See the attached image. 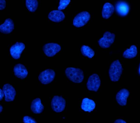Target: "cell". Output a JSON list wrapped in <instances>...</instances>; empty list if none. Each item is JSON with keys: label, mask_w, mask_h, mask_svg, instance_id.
Wrapping results in <instances>:
<instances>
[{"label": "cell", "mask_w": 140, "mask_h": 123, "mask_svg": "<svg viewBox=\"0 0 140 123\" xmlns=\"http://www.w3.org/2000/svg\"><path fill=\"white\" fill-rule=\"evenodd\" d=\"M66 76L73 82L77 83L81 82L84 76L82 70L80 68L72 67L66 68L65 71Z\"/></svg>", "instance_id": "6da1fadb"}, {"label": "cell", "mask_w": 140, "mask_h": 123, "mask_svg": "<svg viewBox=\"0 0 140 123\" xmlns=\"http://www.w3.org/2000/svg\"><path fill=\"white\" fill-rule=\"evenodd\" d=\"M123 68L122 65L118 60L113 61L111 64L109 71L111 80L113 82L118 81L122 74Z\"/></svg>", "instance_id": "7a4b0ae2"}, {"label": "cell", "mask_w": 140, "mask_h": 123, "mask_svg": "<svg viewBox=\"0 0 140 123\" xmlns=\"http://www.w3.org/2000/svg\"><path fill=\"white\" fill-rule=\"evenodd\" d=\"M91 17L90 14L86 11L81 12L77 15L73 21V24L77 27H80L85 25Z\"/></svg>", "instance_id": "3957f363"}, {"label": "cell", "mask_w": 140, "mask_h": 123, "mask_svg": "<svg viewBox=\"0 0 140 123\" xmlns=\"http://www.w3.org/2000/svg\"><path fill=\"white\" fill-rule=\"evenodd\" d=\"M115 36L113 33L109 31L105 32L103 37L98 41L99 46L102 48H106L109 47L114 43Z\"/></svg>", "instance_id": "277c9868"}, {"label": "cell", "mask_w": 140, "mask_h": 123, "mask_svg": "<svg viewBox=\"0 0 140 123\" xmlns=\"http://www.w3.org/2000/svg\"><path fill=\"white\" fill-rule=\"evenodd\" d=\"M66 104L65 100L61 97L55 96L52 99L51 102L52 108L56 112H61L63 111Z\"/></svg>", "instance_id": "5b68a950"}, {"label": "cell", "mask_w": 140, "mask_h": 123, "mask_svg": "<svg viewBox=\"0 0 140 123\" xmlns=\"http://www.w3.org/2000/svg\"><path fill=\"white\" fill-rule=\"evenodd\" d=\"M55 76V73L53 70L48 69L41 73L38 78L42 83L46 85L52 82L54 80Z\"/></svg>", "instance_id": "8992f818"}, {"label": "cell", "mask_w": 140, "mask_h": 123, "mask_svg": "<svg viewBox=\"0 0 140 123\" xmlns=\"http://www.w3.org/2000/svg\"><path fill=\"white\" fill-rule=\"evenodd\" d=\"M43 50L45 55L48 57H51L55 55L61 50V47L58 44L49 43L44 45Z\"/></svg>", "instance_id": "52a82bcc"}, {"label": "cell", "mask_w": 140, "mask_h": 123, "mask_svg": "<svg viewBox=\"0 0 140 123\" xmlns=\"http://www.w3.org/2000/svg\"><path fill=\"white\" fill-rule=\"evenodd\" d=\"M101 84V80L99 76L97 74L92 75L88 78L87 83L88 89L95 92L98 90Z\"/></svg>", "instance_id": "ba28073f"}, {"label": "cell", "mask_w": 140, "mask_h": 123, "mask_svg": "<svg viewBox=\"0 0 140 123\" xmlns=\"http://www.w3.org/2000/svg\"><path fill=\"white\" fill-rule=\"evenodd\" d=\"M2 89L5 101L6 102L13 101L16 95V91L14 87L10 84L7 83L3 86Z\"/></svg>", "instance_id": "9c48e42d"}, {"label": "cell", "mask_w": 140, "mask_h": 123, "mask_svg": "<svg viewBox=\"0 0 140 123\" xmlns=\"http://www.w3.org/2000/svg\"><path fill=\"white\" fill-rule=\"evenodd\" d=\"M25 48V45L23 43L21 42L16 43L12 45L10 48V52L11 56L15 59H19Z\"/></svg>", "instance_id": "30bf717a"}, {"label": "cell", "mask_w": 140, "mask_h": 123, "mask_svg": "<svg viewBox=\"0 0 140 123\" xmlns=\"http://www.w3.org/2000/svg\"><path fill=\"white\" fill-rule=\"evenodd\" d=\"M116 11L122 16H125L127 15L130 10V7L126 2L121 1L118 2L115 6Z\"/></svg>", "instance_id": "8fae6325"}, {"label": "cell", "mask_w": 140, "mask_h": 123, "mask_svg": "<svg viewBox=\"0 0 140 123\" xmlns=\"http://www.w3.org/2000/svg\"><path fill=\"white\" fill-rule=\"evenodd\" d=\"M129 94V91L127 89H122L118 92L116 95V99L119 104L122 106L126 105L127 98Z\"/></svg>", "instance_id": "7c38bea8"}, {"label": "cell", "mask_w": 140, "mask_h": 123, "mask_svg": "<svg viewBox=\"0 0 140 123\" xmlns=\"http://www.w3.org/2000/svg\"><path fill=\"white\" fill-rule=\"evenodd\" d=\"M15 75L18 78L23 79L27 76L28 73L27 69L22 64L19 63L16 65L13 68Z\"/></svg>", "instance_id": "4fadbf2b"}, {"label": "cell", "mask_w": 140, "mask_h": 123, "mask_svg": "<svg viewBox=\"0 0 140 123\" xmlns=\"http://www.w3.org/2000/svg\"><path fill=\"white\" fill-rule=\"evenodd\" d=\"M14 29V23L10 18L6 19L4 23L0 25V31L4 34H9Z\"/></svg>", "instance_id": "5bb4252c"}, {"label": "cell", "mask_w": 140, "mask_h": 123, "mask_svg": "<svg viewBox=\"0 0 140 123\" xmlns=\"http://www.w3.org/2000/svg\"><path fill=\"white\" fill-rule=\"evenodd\" d=\"M48 18L51 21L58 22L64 20L65 18V16L62 11L56 10L51 11L48 15Z\"/></svg>", "instance_id": "9a60e30c"}, {"label": "cell", "mask_w": 140, "mask_h": 123, "mask_svg": "<svg viewBox=\"0 0 140 123\" xmlns=\"http://www.w3.org/2000/svg\"><path fill=\"white\" fill-rule=\"evenodd\" d=\"M30 108L33 113L38 114L42 112L44 107L41 103L40 99L37 98L34 99L31 102Z\"/></svg>", "instance_id": "2e32d148"}, {"label": "cell", "mask_w": 140, "mask_h": 123, "mask_svg": "<svg viewBox=\"0 0 140 123\" xmlns=\"http://www.w3.org/2000/svg\"><path fill=\"white\" fill-rule=\"evenodd\" d=\"M114 10V7L112 4L108 2L105 3L102 11V17L105 19L109 18L113 14Z\"/></svg>", "instance_id": "e0dca14e"}, {"label": "cell", "mask_w": 140, "mask_h": 123, "mask_svg": "<svg viewBox=\"0 0 140 123\" xmlns=\"http://www.w3.org/2000/svg\"><path fill=\"white\" fill-rule=\"evenodd\" d=\"M95 106V104L93 101L85 98L82 101L81 108L85 111L90 112L93 110Z\"/></svg>", "instance_id": "ac0fdd59"}, {"label": "cell", "mask_w": 140, "mask_h": 123, "mask_svg": "<svg viewBox=\"0 0 140 123\" xmlns=\"http://www.w3.org/2000/svg\"><path fill=\"white\" fill-rule=\"evenodd\" d=\"M137 53L136 46L135 45H132L129 48L127 49L123 52V56L125 58L131 59L136 56Z\"/></svg>", "instance_id": "d6986e66"}, {"label": "cell", "mask_w": 140, "mask_h": 123, "mask_svg": "<svg viewBox=\"0 0 140 123\" xmlns=\"http://www.w3.org/2000/svg\"><path fill=\"white\" fill-rule=\"evenodd\" d=\"M81 51L83 56L89 58H92L95 54L93 50L87 45H84L82 46L81 48Z\"/></svg>", "instance_id": "ffe728a7"}, {"label": "cell", "mask_w": 140, "mask_h": 123, "mask_svg": "<svg viewBox=\"0 0 140 123\" xmlns=\"http://www.w3.org/2000/svg\"><path fill=\"white\" fill-rule=\"evenodd\" d=\"M26 5L27 8L30 12H35L38 6V2L37 0H26Z\"/></svg>", "instance_id": "44dd1931"}, {"label": "cell", "mask_w": 140, "mask_h": 123, "mask_svg": "<svg viewBox=\"0 0 140 123\" xmlns=\"http://www.w3.org/2000/svg\"><path fill=\"white\" fill-rule=\"evenodd\" d=\"M70 0H60L58 9L59 10L64 9L70 3Z\"/></svg>", "instance_id": "7402d4cb"}, {"label": "cell", "mask_w": 140, "mask_h": 123, "mask_svg": "<svg viewBox=\"0 0 140 123\" xmlns=\"http://www.w3.org/2000/svg\"><path fill=\"white\" fill-rule=\"evenodd\" d=\"M23 122L25 123H36V121L33 119L27 116H24L23 118Z\"/></svg>", "instance_id": "603a6c76"}, {"label": "cell", "mask_w": 140, "mask_h": 123, "mask_svg": "<svg viewBox=\"0 0 140 123\" xmlns=\"http://www.w3.org/2000/svg\"><path fill=\"white\" fill-rule=\"evenodd\" d=\"M0 10H2L4 9L6 7V1L5 0H0Z\"/></svg>", "instance_id": "cb8c5ba5"}, {"label": "cell", "mask_w": 140, "mask_h": 123, "mask_svg": "<svg viewBox=\"0 0 140 123\" xmlns=\"http://www.w3.org/2000/svg\"><path fill=\"white\" fill-rule=\"evenodd\" d=\"M115 123H126V122L124 120L121 119H118L116 120L114 122Z\"/></svg>", "instance_id": "d4e9b609"}, {"label": "cell", "mask_w": 140, "mask_h": 123, "mask_svg": "<svg viewBox=\"0 0 140 123\" xmlns=\"http://www.w3.org/2000/svg\"><path fill=\"white\" fill-rule=\"evenodd\" d=\"M0 101H1L4 96V93L2 90L0 89Z\"/></svg>", "instance_id": "484cf974"}, {"label": "cell", "mask_w": 140, "mask_h": 123, "mask_svg": "<svg viewBox=\"0 0 140 123\" xmlns=\"http://www.w3.org/2000/svg\"><path fill=\"white\" fill-rule=\"evenodd\" d=\"M3 109V107L1 105H0V112H1Z\"/></svg>", "instance_id": "4316f807"}]
</instances>
